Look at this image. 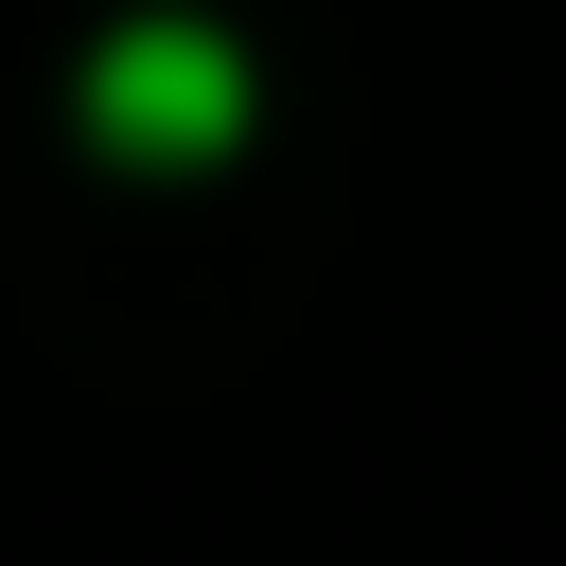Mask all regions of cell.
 Returning a JSON list of instances; mask_svg holds the SVG:
<instances>
[{"label":"cell","mask_w":566,"mask_h":566,"mask_svg":"<svg viewBox=\"0 0 566 566\" xmlns=\"http://www.w3.org/2000/svg\"><path fill=\"white\" fill-rule=\"evenodd\" d=\"M88 124H106L124 159H212V142L248 124V53H230V35H195V18H142V35H106Z\"/></svg>","instance_id":"6da1fadb"}]
</instances>
